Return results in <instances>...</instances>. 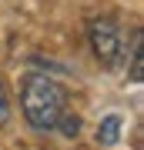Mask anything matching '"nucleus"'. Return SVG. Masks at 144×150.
Wrapping results in <instances>:
<instances>
[{"label":"nucleus","mask_w":144,"mask_h":150,"mask_svg":"<svg viewBox=\"0 0 144 150\" xmlns=\"http://www.w3.org/2000/svg\"><path fill=\"white\" fill-rule=\"evenodd\" d=\"M20 107H24V117L34 130H54L60 110H64V90L50 77L30 74L20 90Z\"/></svg>","instance_id":"f257e3e1"},{"label":"nucleus","mask_w":144,"mask_h":150,"mask_svg":"<svg viewBox=\"0 0 144 150\" xmlns=\"http://www.w3.org/2000/svg\"><path fill=\"white\" fill-rule=\"evenodd\" d=\"M87 33H91V47L97 60H101L104 67H114L124 54V33H121V23L114 20V17H94L91 27H87Z\"/></svg>","instance_id":"f03ea898"},{"label":"nucleus","mask_w":144,"mask_h":150,"mask_svg":"<svg viewBox=\"0 0 144 150\" xmlns=\"http://www.w3.org/2000/svg\"><path fill=\"white\" fill-rule=\"evenodd\" d=\"M121 127H124L121 113H107V117L101 120V127H97V144L101 147H114L121 140Z\"/></svg>","instance_id":"7ed1b4c3"},{"label":"nucleus","mask_w":144,"mask_h":150,"mask_svg":"<svg viewBox=\"0 0 144 150\" xmlns=\"http://www.w3.org/2000/svg\"><path fill=\"white\" fill-rule=\"evenodd\" d=\"M141 43H144L141 30H134V33H131V80H134V83H138L141 77H144V57H141Z\"/></svg>","instance_id":"20e7f679"},{"label":"nucleus","mask_w":144,"mask_h":150,"mask_svg":"<svg viewBox=\"0 0 144 150\" xmlns=\"http://www.w3.org/2000/svg\"><path fill=\"white\" fill-rule=\"evenodd\" d=\"M54 127H60V134H64V137H77V134H80V117H77V113H70V110H60V117H57Z\"/></svg>","instance_id":"39448f33"},{"label":"nucleus","mask_w":144,"mask_h":150,"mask_svg":"<svg viewBox=\"0 0 144 150\" xmlns=\"http://www.w3.org/2000/svg\"><path fill=\"white\" fill-rule=\"evenodd\" d=\"M10 120V103H7V90H4V83H0V127Z\"/></svg>","instance_id":"423d86ee"}]
</instances>
